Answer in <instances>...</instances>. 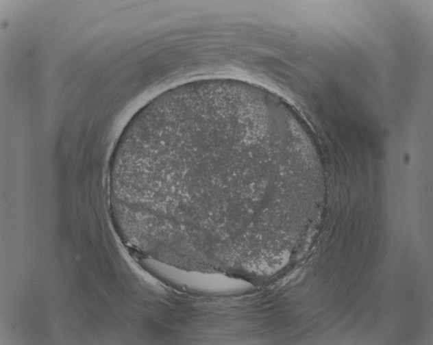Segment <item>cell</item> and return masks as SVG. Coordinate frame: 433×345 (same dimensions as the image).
<instances>
[{
  "label": "cell",
  "mask_w": 433,
  "mask_h": 345,
  "mask_svg": "<svg viewBox=\"0 0 433 345\" xmlns=\"http://www.w3.org/2000/svg\"><path fill=\"white\" fill-rule=\"evenodd\" d=\"M271 151L258 127L224 117L171 123L135 144L125 175L156 246L167 257L245 251L254 167Z\"/></svg>",
  "instance_id": "obj_1"
}]
</instances>
